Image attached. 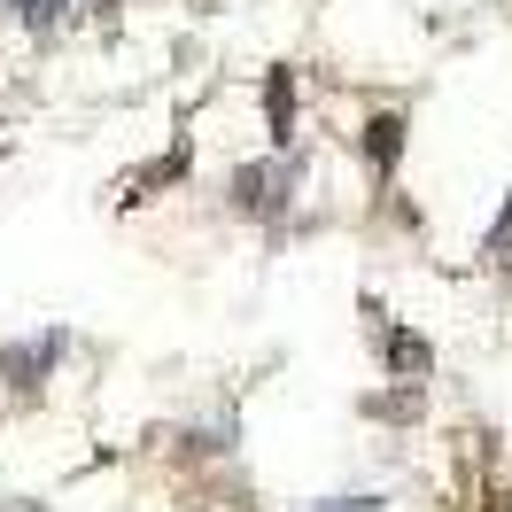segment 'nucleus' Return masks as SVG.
<instances>
[{
	"instance_id": "nucleus-7",
	"label": "nucleus",
	"mask_w": 512,
	"mask_h": 512,
	"mask_svg": "<svg viewBox=\"0 0 512 512\" xmlns=\"http://www.w3.org/2000/svg\"><path fill=\"white\" fill-rule=\"evenodd\" d=\"M0 8H8V16H16V24H24L32 39H47V32H55V24L70 16V8H78V0H0Z\"/></svg>"
},
{
	"instance_id": "nucleus-2",
	"label": "nucleus",
	"mask_w": 512,
	"mask_h": 512,
	"mask_svg": "<svg viewBox=\"0 0 512 512\" xmlns=\"http://www.w3.org/2000/svg\"><path fill=\"white\" fill-rule=\"evenodd\" d=\"M225 194H233V210L256 225H280L295 202V156H272V163H241L233 179H225Z\"/></svg>"
},
{
	"instance_id": "nucleus-4",
	"label": "nucleus",
	"mask_w": 512,
	"mask_h": 512,
	"mask_svg": "<svg viewBox=\"0 0 512 512\" xmlns=\"http://www.w3.org/2000/svg\"><path fill=\"white\" fill-rule=\"evenodd\" d=\"M404 125H412L404 109H373V117H365L357 148H365V163H373V171H396V163H404Z\"/></svg>"
},
{
	"instance_id": "nucleus-1",
	"label": "nucleus",
	"mask_w": 512,
	"mask_h": 512,
	"mask_svg": "<svg viewBox=\"0 0 512 512\" xmlns=\"http://www.w3.org/2000/svg\"><path fill=\"white\" fill-rule=\"evenodd\" d=\"M70 350H78L70 326H39V334H24V342H8V350H0V388H8V396H39Z\"/></svg>"
},
{
	"instance_id": "nucleus-6",
	"label": "nucleus",
	"mask_w": 512,
	"mask_h": 512,
	"mask_svg": "<svg viewBox=\"0 0 512 512\" xmlns=\"http://www.w3.org/2000/svg\"><path fill=\"white\" fill-rule=\"evenodd\" d=\"M419 412H427V388H419V381H404V388H373V396H365V419H396V427H412Z\"/></svg>"
},
{
	"instance_id": "nucleus-5",
	"label": "nucleus",
	"mask_w": 512,
	"mask_h": 512,
	"mask_svg": "<svg viewBox=\"0 0 512 512\" xmlns=\"http://www.w3.org/2000/svg\"><path fill=\"white\" fill-rule=\"evenodd\" d=\"M264 109H272V148H295V70H264Z\"/></svg>"
},
{
	"instance_id": "nucleus-9",
	"label": "nucleus",
	"mask_w": 512,
	"mask_h": 512,
	"mask_svg": "<svg viewBox=\"0 0 512 512\" xmlns=\"http://www.w3.org/2000/svg\"><path fill=\"white\" fill-rule=\"evenodd\" d=\"M388 497L381 489H357V497H326V505H303V512H381Z\"/></svg>"
},
{
	"instance_id": "nucleus-3",
	"label": "nucleus",
	"mask_w": 512,
	"mask_h": 512,
	"mask_svg": "<svg viewBox=\"0 0 512 512\" xmlns=\"http://www.w3.org/2000/svg\"><path fill=\"white\" fill-rule=\"evenodd\" d=\"M365 319H373V350H381L388 381H427V373H435V350L419 342L412 326H381V303H373V295H365Z\"/></svg>"
},
{
	"instance_id": "nucleus-8",
	"label": "nucleus",
	"mask_w": 512,
	"mask_h": 512,
	"mask_svg": "<svg viewBox=\"0 0 512 512\" xmlns=\"http://www.w3.org/2000/svg\"><path fill=\"white\" fill-rule=\"evenodd\" d=\"M163 179H187V140H179V148H171L163 163H148V171H132V179H125V202H148V194H156Z\"/></svg>"
}]
</instances>
